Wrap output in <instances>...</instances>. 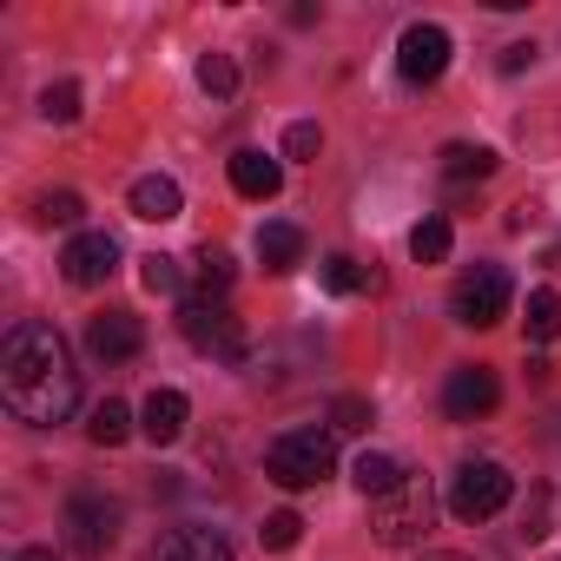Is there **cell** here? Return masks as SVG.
Wrapping results in <instances>:
<instances>
[{"instance_id": "6da1fadb", "label": "cell", "mask_w": 561, "mask_h": 561, "mask_svg": "<svg viewBox=\"0 0 561 561\" xmlns=\"http://www.w3.org/2000/svg\"><path fill=\"white\" fill-rule=\"evenodd\" d=\"M0 403L27 430H54L73 416L80 370H73V351L54 324H14L8 331V344H0Z\"/></svg>"}, {"instance_id": "7a4b0ae2", "label": "cell", "mask_w": 561, "mask_h": 561, "mask_svg": "<svg viewBox=\"0 0 561 561\" xmlns=\"http://www.w3.org/2000/svg\"><path fill=\"white\" fill-rule=\"evenodd\" d=\"M430 528H436V482H430L423 469H410L390 495L370 502V535H377L383 548H416Z\"/></svg>"}, {"instance_id": "3957f363", "label": "cell", "mask_w": 561, "mask_h": 561, "mask_svg": "<svg viewBox=\"0 0 561 561\" xmlns=\"http://www.w3.org/2000/svg\"><path fill=\"white\" fill-rule=\"evenodd\" d=\"M264 476L277 489H318L337 476V436L331 430H285L264 449Z\"/></svg>"}, {"instance_id": "277c9868", "label": "cell", "mask_w": 561, "mask_h": 561, "mask_svg": "<svg viewBox=\"0 0 561 561\" xmlns=\"http://www.w3.org/2000/svg\"><path fill=\"white\" fill-rule=\"evenodd\" d=\"M179 337H185L192 351L218 357V364H251V351H244V324L231 318V305H225L218 291H192V298H179Z\"/></svg>"}, {"instance_id": "5b68a950", "label": "cell", "mask_w": 561, "mask_h": 561, "mask_svg": "<svg viewBox=\"0 0 561 561\" xmlns=\"http://www.w3.org/2000/svg\"><path fill=\"white\" fill-rule=\"evenodd\" d=\"M508 495H515V482H508V469L495 462V456H469V462H456V476H449V515L456 522H489V515H502L508 508Z\"/></svg>"}, {"instance_id": "8992f818", "label": "cell", "mask_w": 561, "mask_h": 561, "mask_svg": "<svg viewBox=\"0 0 561 561\" xmlns=\"http://www.w3.org/2000/svg\"><path fill=\"white\" fill-rule=\"evenodd\" d=\"M60 528H67V548H73V554L100 561V554L119 541V502H113L106 489H73V495H67V515H60Z\"/></svg>"}, {"instance_id": "52a82bcc", "label": "cell", "mask_w": 561, "mask_h": 561, "mask_svg": "<svg viewBox=\"0 0 561 561\" xmlns=\"http://www.w3.org/2000/svg\"><path fill=\"white\" fill-rule=\"evenodd\" d=\"M508 298H515L508 271L482 264V271H469L462 285L449 291V318H456V324H469V331H489V324H502V318H508Z\"/></svg>"}, {"instance_id": "ba28073f", "label": "cell", "mask_w": 561, "mask_h": 561, "mask_svg": "<svg viewBox=\"0 0 561 561\" xmlns=\"http://www.w3.org/2000/svg\"><path fill=\"white\" fill-rule=\"evenodd\" d=\"M449 54H456L449 27L416 21V27H403V41H397V73H403L410 87H436V80H443V67H449Z\"/></svg>"}, {"instance_id": "9c48e42d", "label": "cell", "mask_w": 561, "mask_h": 561, "mask_svg": "<svg viewBox=\"0 0 561 561\" xmlns=\"http://www.w3.org/2000/svg\"><path fill=\"white\" fill-rule=\"evenodd\" d=\"M495 403H502V383H495L489 364H456V370H449V383H443L449 423H476V416H489Z\"/></svg>"}, {"instance_id": "30bf717a", "label": "cell", "mask_w": 561, "mask_h": 561, "mask_svg": "<svg viewBox=\"0 0 561 561\" xmlns=\"http://www.w3.org/2000/svg\"><path fill=\"white\" fill-rule=\"evenodd\" d=\"M60 271H67V285H106V277L119 271V238L113 231H80L67 251H60Z\"/></svg>"}, {"instance_id": "8fae6325", "label": "cell", "mask_w": 561, "mask_h": 561, "mask_svg": "<svg viewBox=\"0 0 561 561\" xmlns=\"http://www.w3.org/2000/svg\"><path fill=\"white\" fill-rule=\"evenodd\" d=\"M87 351H93L100 364H133V357L146 351V324H139L133 311H100V318L87 324Z\"/></svg>"}, {"instance_id": "7c38bea8", "label": "cell", "mask_w": 561, "mask_h": 561, "mask_svg": "<svg viewBox=\"0 0 561 561\" xmlns=\"http://www.w3.org/2000/svg\"><path fill=\"white\" fill-rule=\"evenodd\" d=\"M146 561H231V541H225V528L185 522V528H165V535L146 548Z\"/></svg>"}, {"instance_id": "4fadbf2b", "label": "cell", "mask_w": 561, "mask_h": 561, "mask_svg": "<svg viewBox=\"0 0 561 561\" xmlns=\"http://www.w3.org/2000/svg\"><path fill=\"white\" fill-rule=\"evenodd\" d=\"M277 185H285V159L271 152H231V192L238 198H277Z\"/></svg>"}, {"instance_id": "5bb4252c", "label": "cell", "mask_w": 561, "mask_h": 561, "mask_svg": "<svg viewBox=\"0 0 561 561\" xmlns=\"http://www.w3.org/2000/svg\"><path fill=\"white\" fill-rule=\"evenodd\" d=\"M185 423H192L185 390H152V397H146V410H139V430H146L152 443H179V436H185Z\"/></svg>"}, {"instance_id": "9a60e30c", "label": "cell", "mask_w": 561, "mask_h": 561, "mask_svg": "<svg viewBox=\"0 0 561 561\" xmlns=\"http://www.w3.org/2000/svg\"><path fill=\"white\" fill-rule=\"evenodd\" d=\"M185 211V192L165 179V172H146L139 185H133V218H146V225H165V218H179Z\"/></svg>"}, {"instance_id": "2e32d148", "label": "cell", "mask_w": 561, "mask_h": 561, "mask_svg": "<svg viewBox=\"0 0 561 561\" xmlns=\"http://www.w3.org/2000/svg\"><path fill=\"white\" fill-rule=\"evenodd\" d=\"M257 257H264V271H298L305 264V231L285 225V218H271L257 231Z\"/></svg>"}, {"instance_id": "e0dca14e", "label": "cell", "mask_w": 561, "mask_h": 561, "mask_svg": "<svg viewBox=\"0 0 561 561\" xmlns=\"http://www.w3.org/2000/svg\"><path fill=\"white\" fill-rule=\"evenodd\" d=\"M403 476H410V469H403L397 456H383V449H364V456L351 462V482L364 489V502H377V495H390V489H397Z\"/></svg>"}, {"instance_id": "ac0fdd59", "label": "cell", "mask_w": 561, "mask_h": 561, "mask_svg": "<svg viewBox=\"0 0 561 561\" xmlns=\"http://www.w3.org/2000/svg\"><path fill=\"white\" fill-rule=\"evenodd\" d=\"M502 159L489 152V146H469V139H449L443 146V179H489Z\"/></svg>"}, {"instance_id": "d6986e66", "label": "cell", "mask_w": 561, "mask_h": 561, "mask_svg": "<svg viewBox=\"0 0 561 561\" xmlns=\"http://www.w3.org/2000/svg\"><path fill=\"white\" fill-rule=\"evenodd\" d=\"M318 277H324V291H337V298H351V291H370L377 285V271H364L357 257H344V251H331L324 264H318Z\"/></svg>"}, {"instance_id": "ffe728a7", "label": "cell", "mask_w": 561, "mask_h": 561, "mask_svg": "<svg viewBox=\"0 0 561 561\" xmlns=\"http://www.w3.org/2000/svg\"><path fill=\"white\" fill-rule=\"evenodd\" d=\"M449 244H456V231H449V218H443V211H430V218L410 231V257H416V264H443V257H449Z\"/></svg>"}, {"instance_id": "44dd1931", "label": "cell", "mask_w": 561, "mask_h": 561, "mask_svg": "<svg viewBox=\"0 0 561 561\" xmlns=\"http://www.w3.org/2000/svg\"><path fill=\"white\" fill-rule=\"evenodd\" d=\"M87 436H93L100 449H119V443L133 436V410H126V403H113V397H106V403H93V416H87Z\"/></svg>"}, {"instance_id": "7402d4cb", "label": "cell", "mask_w": 561, "mask_h": 561, "mask_svg": "<svg viewBox=\"0 0 561 561\" xmlns=\"http://www.w3.org/2000/svg\"><path fill=\"white\" fill-rule=\"evenodd\" d=\"M80 100H87L80 80H54V87L41 93V119H47V126H73V119H80Z\"/></svg>"}, {"instance_id": "603a6c76", "label": "cell", "mask_w": 561, "mask_h": 561, "mask_svg": "<svg viewBox=\"0 0 561 561\" xmlns=\"http://www.w3.org/2000/svg\"><path fill=\"white\" fill-rule=\"evenodd\" d=\"M298 535H305V515H298V508H277V515H264V528H257V541H264L271 554H291Z\"/></svg>"}, {"instance_id": "cb8c5ba5", "label": "cell", "mask_w": 561, "mask_h": 561, "mask_svg": "<svg viewBox=\"0 0 561 561\" xmlns=\"http://www.w3.org/2000/svg\"><path fill=\"white\" fill-rule=\"evenodd\" d=\"M528 337H535V344H554V337H561V298H554V291H535V298H528Z\"/></svg>"}, {"instance_id": "d4e9b609", "label": "cell", "mask_w": 561, "mask_h": 561, "mask_svg": "<svg viewBox=\"0 0 561 561\" xmlns=\"http://www.w3.org/2000/svg\"><path fill=\"white\" fill-rule=\"evenodd\" d=\"M198 87H205L211 100H231V93H238V67H231L225 54H205V60H198Z\"/></svg>"}, {"instance_id": "484cf974", "label": "cell", "mask_w": 561, "mask_h": 561, "mask_svg": "<svg viewBox=\"0 0 561 561\" xmlns=\"http://www.w3.org/2000/svg\"><path fill=\"white\" fill-rule=\"evenodd\" d=\"M34 218H41V225H80V218H87V198H80V192H47V198L34 205Z\"/></svg>"}, {"instance_id": "4316f807", "label": "cell", "mask_w": 561, "mask_h": 561, "mask_svg": "<svg viewBox=\"0 0 561 561\" xmlns=\"http://www.w3.org/2000/svg\"><path fill=\"white\" fill-rule=\"evenodd\" d=\"M198 277H205V291L225 298V285H231V251H225V244H205V251H198Z\"/></svg>"}, {"instance_id": "83f0119b", "label": "cell", "mask_w": 561, "mask_h": 561, "mask_svg": "<svg viewBox=\"0 0 561 561\" xmlns=\"http://www.w3.org/2000/svg\"><path fill=\"white\" fill-rule=\"evenodd\" d=\"M331 430H344V436L370 430V397H337L331 403Z\"/></svg>"}, {"instance_id": "f1b7e54d", "label": "cell", "mask_w": 561, "mask_h": 561, "mask_svg": "<svg viewBox=\"0 0 561 561\" xmlns=\"http://www.w3.org/2000/svg\"><path fill=\"white\" fill-rule=\"evenodd\" d=\"M324 152V133H318V119H298L291 133H285V159H318Z\"/></svg>"}, {"instance_id": "f546056e", "label": "cell", "mask_w": 561, "mask_h": 561, "mask_svg": "<svg viewBox=\"0 0 561 561\" xmlns=\"http://www.w3.org/2000/svg\"><path fill=\"white\" fill-rule=\"evenodd\" d=\"M185 285V271H179V257H146V291H179Z\"/></svg>"}, {"instance_id": "4dcf8cb0", "label": "cell", "mask_w": 561, "mask_h": 561, "mask_svg": "<svg viewBox=\"0 0 561 561\" xmlns=\"http://www.w3.org/2000/svg\"><path fill=\"white\" fill-rule=\"evenodd\" d=\"M522 535H528V541H541V535H548V489H535V495H528V508H522Z\"/></svg>"}, {"instance_id": "1f68e13d", "label": "cell", "mask_w": 561, "mask_h": 561, "mask_svg": "<svg viewBox=\"0 0 561 561\" xmlns=\"http://www.w3.org/2000/svg\"><path fill=\"white\" fill-rule=\"evenodd\" d=\"M495 67H502V73H522V67H535V41H508Z\"/></svg>"}, {"instance_id": "d6a6232c", "label": "cell", "mask_w": 561, "mask_h": 561, "mask_svg": "<svg viewBox=\"0 0 561 561\" xmlns=\"http://www.w3.org/2000/svg\"><path fill=\"white\" fill-rule=\"evenodd\" d=\"M14 561H60V554H54V548H21Z\"/></svg>"}, {"instance_id": "836d02e7", "label": "cell", "mask_w": 561, "mask_h": 561, "mask_svg": "<svg viewBox=\"0 0 561 561\" xmlns=\"http://www.w3.org/2000/svg\"><path fill=\"white\" fill-rule=\"evenodd\" d=\"M423 561H469V554H449V548H443V554H423Z\"/></svg>"}]
</instances>
